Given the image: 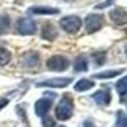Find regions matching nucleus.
<instances>
[{"label": "nucleus", "instance_id": "obj_14", "mask_svg": "<svg viewBox=\"0 0 127 127\" xmlns=\"http://www.w3.org/2000/svg\"><path fill=\"white\" fill-rule=\"evenodd\" d=\"M94 85H95L94 81H90V80H88V79H80V80L75 84L74 89H75L76 92H87V90L92 89Z\"/></svg>", "mask_w": 127, "mask_h": 127}, {"label": "nucleus", "instance_id": "obj_8", "mask_svg": "<svg viewBox=\"0 0 127 127\" xmlns=\"http://www.w3.org/2000/svg\"><path fill=\"white\" fill-rule=\"evenodd\" d=\"M52 105V100L50 99H39L34 104V111L38 117H45Z\"/></svg>", "mask_w": 127, "mask_h": 127}, {"label": "nucleus", "instance_id": "obj_9", "mask_svg": "<svg viewBox=\"0 0 127 127\" xmlns=\"http://www.w3.org/2000/svg\"><path fill=\"white\" fill-rule=\"evenodd\" d=\"M92 98L94 99V102L99 104V105H108L112 100V95L108 90H99L97 93H94L92 95Z\"/></svg>", "mask_w": 127, "mask_h": 127}, {"label": "nucleus", "instance_id": "obj_7", "mask_svg": "<svg viewBox=\"0 0 127 127\" xmlns=\"http://www.w3.org/2000/svg\"><path fill=\"white\" fill-rule=\"evenodd\" d=\"M109 18L112 19V22L118 24V26H123L127 24V12L122 8H114L109 12Z\"/></svg>", "mask_w": 127, "mask_h": 127}, {"label": "nucleus", "instance_id": "obj_19", "mask_svg": "<svg viewBox=\"0 0 127 127\" xmlns=\"http://www.w3.org/2000/svg\"><path fill=\"white\" fill-rule=\"evenodd\" d=\"M42 126L43 127H55V121L51 117H43V120H42Z\"/></svg>", "mask_w": 127, "mask_h": 127}, {"label": "nucleus", "instance_id": "obj_25", "mask_svg": "<svg viewBox=\"0 0 127 127\" xmlns=\"http://www.w3.org/2000/svg\"><path fill=\"white\" fill-rule=\"evenodd\" d=\"M60 127H65V126H60Z\"/></svg>", "mask_w": 127, "mask_h": 127}, {"label": "nucleus", "instance_id": "obj_10", "mask_svg": "<svg viewBox=\"0 0 127 127\" xmlns=\"http://www.w3.org/2000/svg\"><path fill=\"white\" fill-rule=\"evenodd\" d=\"M23 64L27 67H36L39 64V55L34 51H29L23 55Z\"/></svg>", "mask_w": 127, "mask_h": 127}, {"label": "nucleus", "instance_id": "obj_20", "mask_svg": "<svg viewBox=\"0 0 127 127\" xmlns=\"http://www.w3.org/2000/svg\"><path fill=\"white\" fill-rule=\"evenodd\" d=\"M114 1H116V0H105L104 3H100V4H98V5H95V9H104V8L109 6L111 4H113Z\"/></svg>", "mask_w": 127, "mask_h": 127}, {"label": "nucleus", "instance_id": "obj_2", "mask_svg": "<svg viewBox=\"0 0 127 127\" xmlns=\"http://www.w3.org/2000/svg\"><path fill=\"white\" fill-rule=\"evenodd\" d=\"M60 26L67 33H76L81 27V19L76 15H67L60 20Z\"/></svg>", "mask_w": 127, "mask_h": 127}, {"label": "nucleus", "instance_id": "obj_5", "mask_svg": "<svg viewBox=\"0 0 127 127\" xmlns=\"http://www.w3.org/2000/svg\"><path fill=\"white\" fill-rule=\"evenodd\" d=\"M17 31L19 34L28 36V34H34L37 31V27H36V23L32 19L20 18L17 22Z\"/></svg>", "mask_w": 127, "mask_h": 127}, {"label": "nucleus", "instance_id": "obj_6", "mask_svg": "<svg viewBox=\"0 0 127 127\" xmlns=\"http://www.w3.org/2000/svg\"><path fill=\"white\" fill-rule=\"evenodd\" d=\"M72 81L71 78H54V79H48L42 83H37L36 87H48V88H65Z\"/></svg>", "mask_w": 127, "mask_h": 127}, {"label": "nucleus", "instance_id": "obj_15", "mask_svg": "<svg viewBox=\"0 0 127 127\" xmlns=\"http://www.w3.org/2000/svg\"><path fill=\"white\" fill-rule=\"evenodd\" d=\"M122 71H125L123 69H117V70H107V71H102L99 74H95L94 78L98 79H112L114 76H118L120 74H122Z\"/></svg>", "mask_w": 127, "mask_h": 127}, {"label": "nucleus", "instance_id": "obj_21", "mask_svg": "<svg viewBox=\"0 0 127 127\" xmlns=\"http://www.w3.org/2000/svg\"><path fill=\"white\" fill-rule=\"evenodd\" d=\"M104 57H105V54H102V52H99V54H94V59H97V64H98V65H103Z\"/></svg>", "mask_w": 127, "mask_h": 127}, {"label": "nucleus", "instance_id": "obj_4", "mask_svg": "<svg viewBox=\"0 0 127 127\" xmlns=\"http://www.w3.org/2000/svg\"><path fill=\"white\" fill-rule=\"evenodd\" d=\"M104 24V18L102 14H89L85 18V28L89 33L99 31Z\"/></svg>", "mask_w": 127, "mask_h": 127}, {"label": "nucleus", "instance_id": "obj_11", "mask_svg": "<svg viewBox=\"0 0 127 127\" xmlns=\"http://www.w3.org/2000/svg\"><path fill=\"white\" fill-rule=\"evenodd\" d=\"M41 37L43 39H47V41H54L57 37V31L55 29V27L51 23H46L43 27H42Z\"/></svg>", "mask_w": 127, "mask_h": 127}, {"label": "nucleus", "instance_id": "obj_24", "mask_svg": "<svg viewBox=\"0 0 127 127\" xmlns=\"http://www.w3.org/2000/svg\"><path fill=\"white\" fill-rule=\"evenodd\" d=\"M126 56H127V46H126Z\"/></svg>", "mask_w": 127, "mask_h": 127}, {"label": "nucleus", "instance_id": "obj_12", "mask_svg": "<svg viewBox=\"0 0 127 127\" xmlns=\"http://www.w3.org/2000/svg\"><path fill=\"white\" fill-rule=\"evenodd\" d=\"M29 13L32 14H57L59 9L57 8H50V6H33L29 9Z\"/></svg>", "mask_w": 127, "mask_h": 127}, {"label": "nucleus", "instance_id": "obj_17", "mask_svg": "<svg viewBox=\"0 0 127 127\" xmlns=\"http://www.w3.org/2000/svg\"><path fill=\"white\" fill-rule=\"evenodd\" d=\"M12 59V54L6 48H0V65H6Z\"/></svg>", "mask_w": 127, "mask_h": 127}, {"label": "nucleus", "instance_id": "obj_13", "mask_svg": "<svg viewBox=\"0 0 127 127\" xmlns=\"http://www.w3.org/2000/svg\"><path fill=\"white\" fill-rule=\"evenodd\" d=\"M74 69L75 71H87L88 70V60L84 55H80L74 61Z\"/></svg>", "mask_w": 127, "mask_h": 127}, {"label": "nucleus", "instance_id": "obj_22", "mask_svg": "<svg viewBox=\"0 0 127 127\" xmlns=\"http://www.w3.org/2000/svg\"><path fill=\"white\" fill-rule=\"evenodd\" d=\"M8 103H9V100L6 98H1V99H0V109H3L4 107H6Z\"/></svg>", "mask_w": 127, "mask_h": 127}, {"label": "nucleus", "instance_id": "obj_16", "mask_svg": "<svg viewBox=\"0 0 127 127\" xmlns=\"http://www.w3.org/2000/svg\"><path fill=\"white\" fill-rule=\"evenodd\" d=\"M116 127H127V114L123 111H117V114H116Z\"/></svg>", "mask_w": 127, "mask_h": 127}, {"label": "nucleus", "instance_id": "obj_1", "mask_svg": "<svg viewBox=\"0 0 127 127\" xmlns=\"http://www.w3.org/2000/svg\"><path fill=\"white\" fill-rule=\"evenodd\" d=\"M72 108H74V103H72V98L69 95H64L61 98L60 103L56 107V117L60 121H66L72 116Z\"/></svg>", "mask_w": 127, "mask_h": 127}, {"label": "nucleus", "instance_id": "obj_18", "mask_svg": "<svg viewBox=\"0 0 127 127\" xmlns=\"http://www.w3.org/2000/svg\"><path fill=\"white\" fill-rule=\"evenodd\" d=\"M116 89H117V92L121 95L127 93V75L123 76L120 81H117V84H116Z\"/></svg>", "mask_w": 127, "mask_h": 127}, {"label": "nucleus", "instance_id": "obj_23", "mask_svg": "<svg viewBox=\"0 0 127 127\" xmlns=\"http://www.w3.org/2000/svg\"><path fill=\"white\" fill-rule=\"evenodd\" d=\"M83 127H95V125L93 122H90V121H85L84 125H83Z\"/></svg>", "mask_w": 127, "mask_h": 127}, {"label": "nucleus", "instance_id": "obj_3", "mask_svg": "<svg viewBox=\"0 0 127 127\" xmlns=\"http://www.w3.org/2000/svg\"><path fill=\"white\" fill-rule=\"evenodd\" d=\"M69 65H70V61L65 56H61V55L51 56L47 60V67L52 71H64L69 67Z\"/></svg>", "mask_w": 127, "mask_h": 127}]
</instances>
